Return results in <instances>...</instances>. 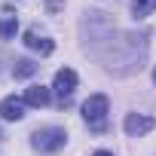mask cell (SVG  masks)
Masks as SVG:
<instances>
[{
	"label": "cell",
	"mask_w": 156,
	"mask_h": 156,
	"mask_svg": "<svg viewBox=\"0 0 156 156\" xmlns=\"http://www.w3.org/2000/svg\"><path fill=\"white\" fill-rule=\"evenodd\" d=\"M107 110H110V101H107V95H92L86 104H83V119L89 122V129H95V132H104V122H107Z\"/></svg>",
	"instance_id": "cell-1"
},
{
	"label": "cell",
	"mask_w": 156,
	"mask_h": 156,
	"mask_svg": "<svg viewBox=\"0 0 156 156\" xmlns=\"http://www.w3.org/2000/svg\"><path fill=\"white\" fill-rule=\"evenodd\" d=\"M64 141H67L64 129H40V132H34L31 147H34L37 153H55V150L64 147Z\"/></svg>",
	"instance_id": "cell-2"
},
{
	"label": "cell",
	"mask_w": 156,
	"mask_h": 156,
	"mask_svg": "<svg viewBox=\"0 0 156 156\" xmlns=\"http://www.w3.org/2000/svg\"><path fill=\"white\" fill-rule=\"evenodd\" d=\"M73 89H76V70H70V67H61V70L55 73L52 92H55V95H58V101L64 104V101L73 95Z\"/></svg>",
	"instance_id": "cell-3"
},
{
	"label": "cell",
	"mask_w": 156,
	"mask_h": 156,
	"mask_svg": "<svg viewBox=\"0 0 156 156\" xmlns=\"http://www.w3.org/2000/svg\"><path fill=\"white\" fill-rule=\"evenodd\" d=\"M25 98H16V95H6L3 101H0V116H3L6 122H19L25 119Z\"/></svg>",
	"instance_id": "cell-4"
},
{
	"label": "cell",
	"mask_w": 156,
	"mask_h": 156,
	"mask_svg": "<svg viewBox=\"0 0 156 156\" xmlns=\"http://www.w3.org/2000/svg\"><path fill=\"white\" fill-rule=\"evenodd\" d=\"M153 126H156V119H153V116H144V113H129V116H126V132H129L132 138L147 135Z\"/></svg>",
	"instance_id": "cell-5"
},
{
	"label": "cell",
	"mask_w": 156,
	"mask_h": 156,
	"mask_svg": "<svg viewBox=\"0 0 156 156\" xmlns=\"http://www.w3.org/2000/svg\"><path fill=\"white\" fill-rule=\"evenodd\" d=\"M25 46L34 49V52H40V55H49V52L55 49V43H52L49 37H40L37 31H25Z\"/></svg>",
	"instance_id": "cell-6"
},
{
	"label": "cell",
	"mask_w": 156,
	"mask_h": 156,
	"mask_svg": "<svg viewBox=\"0 0 156 156\" xmlns=\"http://www.w3.org/2000/svg\"><path fill=\"white\" fill-rule=\"evenodd\" d=\"M49 98H52V92L46 86H28L25 89V104H31V107H46Z\"/></svg>",
	"instance_id": "cell-7"
},
{
	"label": "cell",
	"mask_w": 156,
	"mask_h": 156,
	"mask_svg": "<svg viewBox=\"0 0 156 156\" xmlns=\"http://www.w3.org/2000/svg\"><path fill=\"white\" fill-rule=\"evenodd\" d=\"M16 31H19V19L12 12H3L0 16V40H16Z\"/></svg>",
	"instance_id": "cell-8"
},
{
	"label": "cell",
	"mask_w": 156,
	"mask_h": 156,
	"mask_svg": "<svg viewBox=\"0 0 156 156\" xmlns=\"http://www.w3.org/2000/svg\"><path fill=\"white\" fill-rule=\"evenodd\" d=\"M34 73H37V64L31 58H19L12 64V76H16V80H28V76H34Z\"/></svg>",
	"instance_id": "cell-9"
},
{
	"label": "cell",
	"mask_w": 156,
	"mask_h": 156,
	"mask_svg": "<svg viewBox=\"0 0 156 156\" xmlns=\"http://www.w3.org/2000/svg\"><path fill=\"white\" fill-rule=\"evenodd\" d=\"M132 9H135V16H150L156 9V0H132Z\"/></svg>",
	"instance_id": "cell-10"
},
{
	"label": "cell",
	"mask_w": 156,
	"mask_h": 156,
	"mask_svg": "<svg viewBox=\"0 0 156 156\" xmlns=\"http://www.w3.org/2000/svg\"><path fill=\"white\" fill-rule=\"evenodd\" d=\"M92 156H113V153H107V150H98V153H92Z\"/></svg>",
	"instance_id": "cell-11"
},
{
	"label": "cell",
	"mask_w": 156,
	"mask_h": 156,
	"mask_svg": "<svg viewBox=\"0 0 156 156\" xmlns=\"http://www.w3.org/2000/svg\"><path fill=\"white\" fill-rule=\"evenodd\" d=\"M153 80H156V70H153Z\"/></svg>",
	"instance_id": "cell-12"
}]
</instances>
